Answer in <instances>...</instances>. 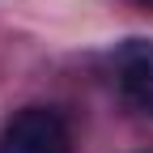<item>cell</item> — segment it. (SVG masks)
Wrapping results in <instances>:
<instances>
[{"mask_svg": "<svg viewBox=\"0 0 153 153\" xmlns=\"http://www.w3.org/2000/svg\"><path fill=\"white\" fill-rule=\"evenodd\" d=\"M0 153H72V128L55 106H22L0 128Z\"/></svg>", "mask_w": 153, "mask_h": 153, "instance_id": "cell-1", "label": "cell"}, {"mask_svg": "<svg viewBox=\"0 0 153 153\" xmlns=\"http://www.w3.org/2000/svg\"><path fill=\"white\" fill-rule=\"evenodd\" d=\"M115 89L132 115L153 119V38H123L111 51Z\"/></svg>", "mask_w": 153, "mask_h": 153, "instance_id": "cell-2", "label": "cell"}, {"mask_svg": "<svg viewBox=\"0 0 153 153\" xmlns=\"http://www.w3.org/2000/svg\"><path fill=\"white\" fill-rule=\"evenodd\" d=\"M132 4H140V9H153V0H132Z\"/></svg>", "mask_w": 153, "mask_h": 153, "instance_id": "cell-3", "label": "cell"}, {"mask_svg": "<svg viewBox=\"0 0 153 153\" xmlns=\"http://www.w3.org/2000/svg\"><path fill=\"white\" fill-rule=\"evenodd\" d=\"M149 153H153V149H149Z\"/></svg>", "mask_w": 153, "mask_h": 153, "instance_id": "cell-4", "label": "cell"}]
</instances>
